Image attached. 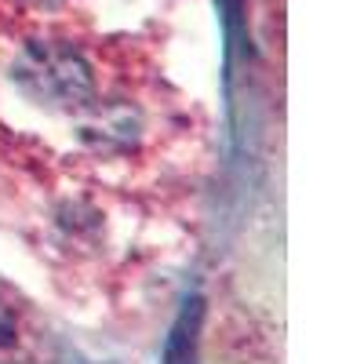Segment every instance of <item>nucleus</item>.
Masks as SVG:
<instances>
[{
    "label": "nucleus",
    "instance_id": "1",
    "mask_svg": "<svg viewBox=\"0 0 364 364\" xmlns=\"http://www.w3.org/2000/svg\"><path fill=\"white\" fill-rule=\"evenodd\" d=\"M15 80L33 102L48 109H80L91 99V70L87 63L58 44H37L29 48L18 66Z\"/></svg>",
    "mask_w": 364,
    "mask_h": 364
},
{
    "label": "nucleus",
    "instance_id": "2",
    "mask_svg": "<svg viewBox=\"0 0 364 364\" xmlns=\"http://www.w3.org/2000/svg\"><path fill=\"white\" fill-rule=\"evenodd\" d=\"M11 339H15V328H11V321L4 314H0V346H8Z\"/></svg>",
    "mask_w": 364,
    "mask_h": 364
},
{
    "label": "nucleus",
    "instance_id": "3",
    "mask_svg": "<svg viewBox=\"0 0 364 364\" xmlns=\"http://www.w3.org/2000/svg\"><path fill=\"white\" fill-rule=\"evenodd\" d=\"M29 4H37V8H55V4H66V0H29Z\"/></svg>",
    "mask_w": 364,
    "mask_h": 364
}]
</instances>
